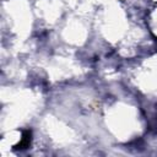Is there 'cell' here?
I'll return each instance as SVG.
<instances>
[{
  "mask_svg": "<svg viewBox=\"0 0 157 157\" xmlns=\"http://www.w3.org/2000/svg\"><path fill=\"white\" fill-rule=\"evenodd\" d=\"M31 141H32V131L31 130H25L22 132V137H21V141L15 146L17 150H25L27 147H29L31 145Z\"/></svg>",
  "mask_w": 157,
  "mask_h": 157,
  "instance_id": "obj_1",
  "label": "cell"
},
{
  "mask_svg": "<svg viewBox=\"0 0 157 157\" xmlns=\"http://www.w3.org/2000/svg\"><path fill=\"white\" fill-rule=\"evenodd\" d=\"M156 40H157V38H156Z\"/></svg>",
  "mask_w": 157,
  "mask_h": 157,
  "instance_id": "obj_2",
  "label": "cell"
}]
</instances>
